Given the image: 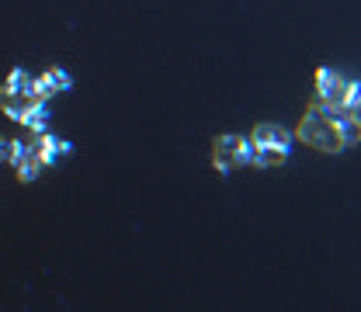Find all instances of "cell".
Segmentation results:
<instances>
[{
    "label": "cell",
    "mask_w": 361,
    "mask_h": 312,
    "mask_svg": "<svg viewBox=\"0 0 361 312\" xmlns=\"http://www.w3.org/2000/svg\"><path fill=\"white\" fill-rule=\"evenodd\" d=\"M250 142H254V167H281L288 160V149H292V132L274 125V122H261L254 132H250Z\"/></svg>",
    "instance_id": "6da1fadb"
},
{
    "label": "cell",
    "mask_w": 361,
    "mask_h": 312,
    "mask_svg": "<svg viewBox=\"0 0 361 312\" xmlns=\"http://www.w3.org/2000/svg\"><path fill=\"white\" fill-rule=\"evenodd\" d=\"M7 163L14 167V174L21 184H32V180L42 174V163H39V142L35 135L32 139H11V149H7Z\"/></svg>",
    "instance_id": "3957f363"
},
{
    "label": "cell",
    "mask_w": 361,
    "mask_h": 312,
    "mask_svg": "<svg viewBox=\"0 0 361 312\" xmlns=\"http://www.w3.org/2000/svg\"><path fill=\"white\" fill-rule=\"evenodd\" d=\"M295 139L306 142L310 149H319V153H341V149H344V139L337 132V125H334L316 104L306 108V115H302V122H299V129H295Z\"/></svg>",
    "instance_id": "7a4b0ae2"
},
{
    "label": "cell",
    "mask_w": 361,
    "mask_h": 312,
    "mask_svg": "<svg viewBox=\"0 0 361 312\" xmlns=\"http://www.w3.org/2000/svg\"><path fill=\"white\" fill-rule=\"evenodd\" d=\"M4 87L11 90V94H21V97H28V101H32V73H25L21 66H14V70L7 73Z\"/></svg>",
    "instance_id": "30bf717a"
},
{
    "label": "cell",
    "mask_w": 361,
    "mask_h": 312,
    "mask_svg": "<svg viewBox=\"0 0 361 312\" xmlns=\"http://www.w3.org/2000/svg\"><path fill=\"white\" fill-rule=\"evenodd\" d=\"M7 149H11V139H7V135H0V167L7 163Z\"/></svg>",
    "instance_id": "7c38bea8"
},
{
    "label": "cell",
    "mask_w": 361,
    "mask_h": 312,
    "mask_svg": "<svg viewBox=\"0 0 361 312\" xmlns=\"http://www.w3.org/2000/svg\"><path fill=\"white\" fill-rule=\"evenodd\" d=\"M21 125L32 135H42L45 125H49V104H45V101H32L28 111H25V118H21Z\"/></svg>",
    "instance_id": "9c48e42d"
},
{
    "label": "cell",
    "mask_w": 361,
    "mask_h": 312,
    "mask_svg": "<svg viewBox=\"0 0 361 312\" xmlns=\"http://www.w3.org/2000/svg\"><path fill=\"white\" fill-rule=\"evenodd\" d=\"M344 94H348V77L330 70V66H319L316 70V101L319 108H344Z\"/></svg>",
    "instance_id": "277c9868"
},
{
    "label": "cell",
    "mask_w": 361,
    "mask_h": 312,
    "mask_svg": "<svg viewBox=\"0 0 361 312\" xmlns=\"http://www.w3.org/2000/svg\"><path fill=\"white\" fill-rule=\"evenodd\" d=\"M240 167H254V142H250V135H240Z\"/></svg>",
    "instance_id": "8fae6325"
},
{
    "label": "cell",
    "mask_w": 361,
    "mask_h": 312,
    "mask_svg": "<svg viewBox=\"0 0 361 312\" xmlns=\"http://www.w3.org/2000/svg\"><path fill=\"white\" fill-rule=\"evenodd\" d=\"M73 87V77L63 66H49L42 77H32V101H49L52 94Z\"/></svg>",
    "instance_id": "8992f818"
},
{
    "label": "cell",
    "mask_w": 361,
    "mask_h": 312,
    "mask_svg": "<svg viewBox=\"0 0 361 312\" xmlns=\"http://www.w3.org/2000/svg\"><path fill=\"white\" fill-rule=\"evenodd\" d=\"M35 142H39V163L42 167H56L59 156H73V142H66V139H59L52 132L35 135Z\"/></svg>",
    "instance_id": "52a82bcc"
},
{
    "label": "cell",
    "mask_w": 361,
    "mask_h": 312,
    "mask_svg": "<svg viewBox=\"0 0 361 312\" xmlns=\"http://www.w3.org/2000/svg\"><path fill=\"white\" fill-rule=\"evenodd\" d=\"M28 97H21V94H11L7 87H0V111L11 118V122H18L21 125V118H25V111H28Z\"/></svg>",
    "instance_id": "ba28073f"
},
{
    "label": "cell",
    "mask_w": 361,
    "mask_h": 312,
    "mask_svg": "<svg viewBox=\"0 0 361 312\" xmlns=\"http://www.w3.org/2000/svg\"><path fill=\"white\" fill-rule=\"evenodd\" d=\"M212 167L229 177L236 167H240V135L236 132H223L216 135V142H212Z\"/></svg>",
    "instance_id": "5b68a950"
}]
</instances>
